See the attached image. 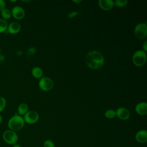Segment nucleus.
Here are the masks:
<instances>
[{"mask_svg":"<svg viewBox=\"0 0 147 147\" xmlns=\"http://www.w3.org/2000/svg\"><path fill=\"white\" fill-rule=\"evenodd\" d=\"M127 1L126 0H116L114 1V5L119 7H123L125 6L127 3Z\"/></svg>","mask_w":147,"mask_h":147,"instance_id":"obj_19","label":"nucleus"},{"mask_svg":"<svg viewBox=\"0 0 147 147\" xmlns=\"http://www.w3.org/2000/svg\"><path fill=\"white\" fill-rule=\"evenodd\" d=\"M6 3L4 0H0V11L5 8Z\"/></svg>","mask_w":147,"mask_h":147,"instance_id":"obj_22","label":"nucleus"},{"mask_svg":"<svg viewBox=\"0 0 147 147\" xmlns=\"http://www.w3.org/2000/svg\"><path fill=\"white\" fill-rule=\"evenodd\" d=\"M6 99L3 96H0V113L4 110V109L6 107Z\"/></svg>","mask_w":147,"mask_h":147,"instance_id":"obj_20","label":"nucleus"},{"mask_svg":"<svg viewBox=\"0 0 147 147\" xmlns=\"http://www.w3.org/2000/svg\"><path fill=\"white\" fill-rule=\"evenodd\" d=\"M2 138L6 144L13 146L17 143L18 136L16 131L7 129L3 131Z\"/></svg>","mask_w":147,"mask_h":147,"instance_id":"obj_3","label":"nucleus"},{"mask_svg":"<svg viewBox=\"0 0 147 147\" xmlns=\"http://www.w3.org/2000/svg\"><path fill=\"white\" fill-rule=\"evenodd\" d=\"M0 55H1V48H0Z\"/></svg>","mask_w":147,"mask_h":147,"instance_id":"obj_28","label":"nucleus"},{"mask_svg":"<svg viewBox=\"0 0 147 147\" xmlns=\"http://www.w3.org/2000/svg\"><path fill=\"white\" fill-rule=\"evenodd\" d=\"M25 123L24 119L22 116L18 114H15L9 119L7 126L9 129L16 132L24 127Z\"/></svg>","mask_w":147,"mask_h":147,"instance_id":"obj_2","label":"nucleus"},{"mask_svg":"<svg viewBox=\"0 0 147 147\" xmlns=\"http://www.w3.org/2000/svg\"><path fill=\"white\" fill-rule=\"evenodd\" d=\"M133 64L137 67H142L146 61V52L142 50H138L136 51L132 57Z\"/></svg>","mask_w":147,"mask_h":147,"instance_id":"obj_4","label":"nucleus"},{"mask_svg":"<svg viewBox=\"0 0 147 147\" xmlns=\"http://www.w3.org/2000/svg\"><path fill=\"white\" fill-rule=\"evenodd\" d=\"M42 70L40 67H35L32 69V74L35 78H41L42 76Z\"/></svg>","mask_w":147,"mask_h":147,"instance_id":"obj_15","label":"nucleus"},{"mask_svg":"<svg viewBox=\"0 0 147 147\" xmlns=\"http://www.w3.org/2000/svg\"><path fill=\"white\" fill-rule=\"evenodd\" d=\"M86 63L87 66L94 69H98L104 64V57L99 51H92L89 52L86 56Z\"/></svg>","mask_w":147,"mask_h":147,"instance_id":"obj_1","label":"nucleus"},{"mask_svg":"<svg viewBox=\"0 0 147 147\" xmlns=\"http://www.w3.org/2000/svg\"><path fill=\"white\" fill-rule=\"evenodd\" d=\"M2 121H3V118H2V116L0 114V125L2 123Z\"/></svg>","mask_w":147,"mask_h":147,"instance_id":"obj_26","label":"nucleus"},{"mask_svg":"<svg viewBox=\"0 0 147 147\" xmlns=\"http://www.w3.org/2000/svg\"><path fill=\"white\" fill-rule=\"evenodd\" d=\"M43 146L44 147H55V144L52 141L50 140H47L44 142Z\"/></svg>","mask_w":147,"mask_h":147,"instance_id":"obj_21","label":"nucleus"},{"mask_svg":"<svg viewBox=\"0 0 147 147\" xmlns=\"http://www.w3.org/2000/svg\"><path fill=\"white\" fill-rule=\"evenodd\" d=\"M115 113L116 116L121 120H127L130 115L129 111L126 108L123 107L118 108L115 111Z\"/></svg>","mask_w":147,"mask_h":147,"instance_id":"obj_9","label":"nucleus"},{"mask_svg":"<svg viewBox=\"0 0 147 147\" xmlns=\"http://www.w3.org/2000/svg\"><path fill=\"white\" fill-rule=\"evenodd\" d=\"M11 16L16 20L22 19L25 15L24 9L19 6H16L13 7L11 11Z\"/></svg>","mask_w":147,"mask_h":147,"instance_id":"obj_8","label":"nucleus"},{"mask_svg":"<svg viewBox=\"0 0 147 147\" xmlns=\"http://www.w3.org/2000/svg\"><path fill=\"white\" fill-rule=\"evenodd\" d=\"M77 13H78L77 11H72L68 14V17L69 18H72L75 17L77 15Z\"/></svg>","mask_w":147,"mask_h":147,"instance_id":"obj_23","label":"nucleus"},{"mask_svg":"<svg viewBox=\"0 0 147 147\" xmlns=\"http://www.w3.org/2000/svg\"><path fill=\"white\" fill-rule=\"evenodd\" d=\"M38 86L42 90L48 91L53 88V82L52 80L48 77H42L39 80Z\"/></svg>","mask_w":147,"mask_h":147,"instance_id":"obj_6","label":"nucleus"},{"mask_svg":"<svg viewBox=\"0 0 147 147\" xmlns=\"http://www.w3.org/2000/svg\"><path fill=\"white\" fill-rule=\"evenodd\" d=\"M72 2H75V3H79V2H81V1H80V0H79V1L73 0V1H72Z\"/></svg>","mask_w":147,"mask_h":147,"instance_id":"obj_27","label":"nucleus"},{"mask_svg":"<svg viewBox=\"0 0 147 147\" xmlns=\"http://www.w3.org/2000/svg\"><path fill=\"white\" fill-rule=\"evenodd\" d=\"M25 122L28 124H34L36 123L39 119V115L38 113L34 110L28 111L23 117Z\"/></svg>","mask_w":147,"mask_h":147,"instance_id":"obj_7","label":"nucleus"},{"mask_svg":"<svg viewBox=\"0 0 147 147\" xmlns=\"http://www.w3.org/2000/svg\"><path fill=\"white\" fill-rule=\"evenodd\" d=\"M135 139L137 142L144 144L147 142V131L146 130H141L137 131L135 135Z\"/></svg>","mask_w":147,"mask_h":147,"instance_id":"obj_11","label":"nucleus"},{"mask_svg":"<svg viewBox=\"0 0 147 147\" xmlns=\"http://www.w3.org/2000/svg\"><path fill=\"white\" fill-rule=\"evenodd\" d=\"M21 25L17 22H12L10 24H8L7 30V32L11 34H16L20 32L21 30Z\"/></svg>","mask_w":147,"mask_h":147,"instance_id":"obj_12","label":"nucleus"},{"mask_svg":"<svg viewBox=\"0 0 147 147\" xmlns=\"http://www.w3.org/2000/svg\"><path fill=\"white\" fill-rule=\"evenodd\" d=\"M13 147H23L22 145H21L20 144H14V145H13Z\"/></svg>","mask_w":147,"mask_h":147,"instance_id":"obj_25","label":"nucleus"},{"mask_svg":"<svg viewBox=\"0 0 147 147\" xmlns=\"http://www.w3.org/2000/svg\"><path fill=\"white\" fill-rule=\"evenodd\" d=\"M105 116L106 118L108 119L114 118L116 116L115 111L113 109H109L105 111Z\"/></svg>","mask_w":147,"mask_h":147,"instance_id":"obj_18","label":"nucleus"},{"mask_svg":"<svg viewBox=\"0 0 147 147\" xmlns=\"http://www.w3.org/2000/svg\"><path fill=\"white\" fill-rule=\"evenodd\" d=\"M8 23L6 20L0 18V33L5 32L7 30Z\"/></svg>","mask_w":147,"mask_h":147,"instance_id":"obj_17","label":"nucleus"},{"mask_svg":"<svg viewBox=\"0 0 147 147\" xmlns=\"http://www.w3.org/2000/svg\"><path fill=\"white\" fill-rule=\"evenodd\" d=\"M1 16L2 18V19H3L5 20H9L11 17V11L9 9L5 8L1 11Z\"/></svg>","mask_w":147,"mask_h":147,"instance_id":"obj_16","label":"nucleus"},{"mask_svg":"<svg viewBox=\"0 0 147 147\" xmlns=\"http://www.w3.org/2000/svg\"><path fill=\"white\" fill-rule=\"evenodd\" d=\"M136 113L141 115H144L147 114V103L145 102L138 103L135 107Z\"/></svg>","mask_w":147,"mask_h":147,"instance_id":"obj_13","label":"nucleus"},{"mask_svg":"<svg viewBox=\"0 0 147 147\" xmlns=\"http://www.w3.org/2000/svg\"><path fill=\"white\" fill-rule=\"evenodd\" d=\"M143 51L145 52L147 51V41H145L143 44Z\"/></svg>","mask_w":147,"mask_h":147,"instance_id":"obj_24","label":"nucleus"},{"mask_svg":"<svg viewBox=\"0 0 147 147\" xmlns=\"http://www.w3.org/2000/svg\"><path fill=\"white\" fill-rule=\"evenodd\" d=\"M98 5L102 10L109 11L113 7L114 3L113 0H99Z\"/></svg>","mask_w":147,"mask_h":147,"instance_id":"obj_10","label":"nucleus"},{"mask_svg":"<svg viewBox=\"0 0 147 147\" xmlns=\"http://www.w3.org/2000/svg\"><path fill=\"white\" fill-rule=\"evenodd\" d=\"M134 33L137 38L144 40L147 36V25L145 23H139L134 28Z\"/></svg>","mask_w":147,"mask_h":147,"instance_id":"obj_5","label":"nucleus"},{"mask_svg":"<svg viewBox=\"0 0 147 147\" xmlns=\"http://www.w3.org/2000/svg\"><path fill=\"white\" fill-rule=\"evenodd\" d=\"M18 115L22 116L24 115L28 111V106L25 103H21L17 109Z\"/></svg>","mask_w":147,"mask_h":147,"instance_id":"obj_14","label":"nucleus"}]
</instances>
